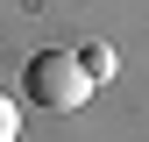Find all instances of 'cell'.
<instances>
[{"mask_svg": "<svg viewBox=\"0 0 149 142\" xmlns=\"http://www.w3.org/2000/svg\"><path fill=\"white\" fill-rule=\"evenodd\" d=\"M22 85H29V100L36 106H57V114H71V106H85L92 100V71H85V57H71V50H43L29 71H22Z\"/></svg>", "mask_w": 149, "mask_h": 142, "instance_id": "cell-1", "label": "cell"}, {"mask_svg": "<svg viewBox=\"0 0 149 142\" xmlns=\"http://www.w3.org/2000/svg\"><path fill=\"white\" fill-rule=\"evenodd\" d=\"M78 57H85V71H92V78H107V71H114V50H107V43H92V50H78Z\"/></svg>", "mask_w": 149, "mask_h": 142, "instance_id": "cell-2", "label": "cell"}, {"mask_svg": "<svg viewBox=\"0 0 149 142\" xmlns=\"http://www.w3.org/2000/svg\"><path fill=\"white\" fill-rule=\"evenodd\" d=\"M14 135H22V114H14V100L0 93V142H14Z\"/></svg>", "mask_w": 149, "mask_h": 142, "instance_id": "cell-3", "label": "cell"}]
</instances>
